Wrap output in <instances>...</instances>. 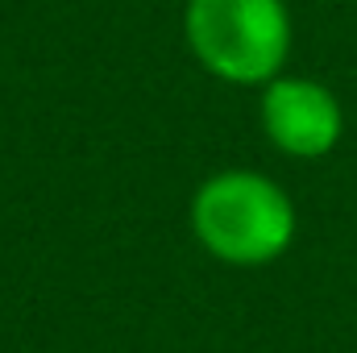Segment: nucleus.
<instances>
[{"instance_id": "nucleus-1", "label": "nucleus", "mask_w": 357, "mask_h": 353, "mask_svg": "<svg viewBox=\"0 0 357 353\" xmlns=\"http://www.w3.org/2000/svg\"><path fill=\"white\" fill-rule=\"evenodd\" d=\"M191 233L225 266H270L295 241L291 195L258 171H216L191 195Z\"/></svg>"}, {"instance_id": "nucleus-2", "label": "nucleus", "mask_w": 357, "mask_h": 353, "mask_svg": "<svg viewBox=\"0 0 357 353\" xmlns=\"http://www.w3.org/2000/svg\"><path fill=\"white\" fill-rule=\"evenodd\" d=\"M183 38L208 75L266 88L291 54V13L282 0H187Z\"/></svg>"}, {"instance_id": "nucleus-3", "label": "nucleus", "mask_w": 357, "mask_h": 353, "mask_svg": "<svg viewBox=\"0 0 357 353\" xmlns=\"http://www.w3.org/2000/svg\"><path fill=\"white\" fill-rule=\"evenodd\" d=\"M262 133L274 150L291 158H324L345 133V112L337 96L303 75H278L262 88Z\"/></svg>"}]
</instances>
